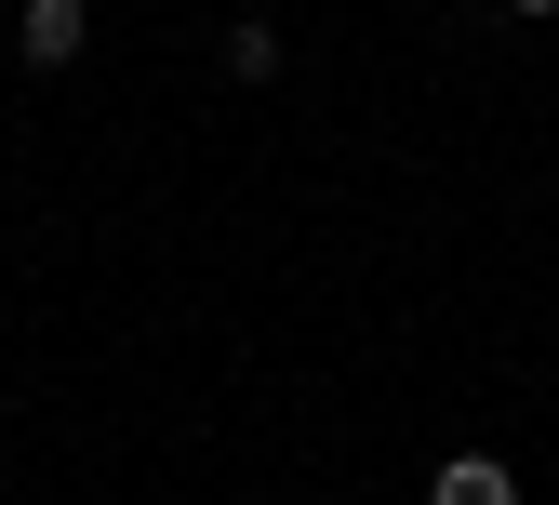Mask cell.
<instances>
[{
	"label": "cell",
	"mask_w": 559,
	"mask_h": 505,
	"mask_svg": "<svg viewBox=\"0 0 559 505\" xmlns=\"http://www.w3.org/2000/svg\"><path fill=\"white\" fill-rule=\"evenodd\" d=\"M81 40H94V0H27V14H14L27 67H81Z\"/></svg>",
	"instance_id": "1"
},
{
	"label": "cell",
	"mask_w": 559,
	"mask_h": 505,
	"mask_svg": "<svg viewBox=\"0 0 559 505\" xmlns=\"http://www.w3.org/2000/svg\"><path fill=\"white\" fill-rule=\"evenodd\" d=\"M427 505H520V479H507L493 453H453V466L427 479Z\"/></svg>",
	"instance_id": "2"
},
{
	"label": "cell",
	"mask_w": 559,
	"mask_h": 505,
	"mask_svg": "<svg viewBox=\"0 0 559 505\" xmlns=\"http://www.w3.org/2000/svg\"><path fill=\"white\" fill-rule=\"evenodd\" d=\"M227 81H280V27H266V14L227 27Z\"/></svg>",
	"instance_id": "3"
},
{
	"label": "cell",
	"mask_w": 559,
	"mask_h": 505,
	"mask_svg": "<svg viewBox=\"0 0 559 505\" xmlns=\"http://www.w3.org/2000/svg\"><path fill=\"white\" fill-rule=\"evenodd\" d=\"M507 14H559V0H507Z\"/></svg>",
	"instance_id": "4"
}]
</instances>
